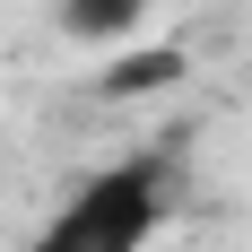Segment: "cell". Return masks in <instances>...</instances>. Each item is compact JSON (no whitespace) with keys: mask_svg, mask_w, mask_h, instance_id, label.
<instances>
[{"mask_svg":"<svg viewBox=\"0 0 252 252\" xmlns=\"http://www.w3.org/2000/svg\"><path fill=\"white\" fill-rule=\"evenodd\" d=\"M157 226H165V165L122 157L61 200V218L35 235V252H148Z\"/></svg>","mask_w":252,"mask_h":252,"instance_id":"obj_1","label":"cell"},{"mask_svg":"<svg viewBox=\"0 0 252 252\" xmlns=\"http://www.w3.org/2000/svg\"><path fill=\"white\" fill-rule=\"evenodd\" d=\"M139 18H148V0H61V35H78V44H122Z\"/></svg>","mask_w":252,"mask_h":252,"instance_id":"obj_2","label":"cell"},{"mask_svg":"<svg viewBox=\"0 0 252 252\" xmlns=\"http://www.w3.org/2000/svg\"><path fill=\"white\" fill-rule=\"evenodd\" d=\"M157 78H183V52H139V61H113V70H104V96H148Z\"/></svg>","mask_w":252,"mask_h":252,"instance_id":"obj_3","label":"cell"}]
</instances>
